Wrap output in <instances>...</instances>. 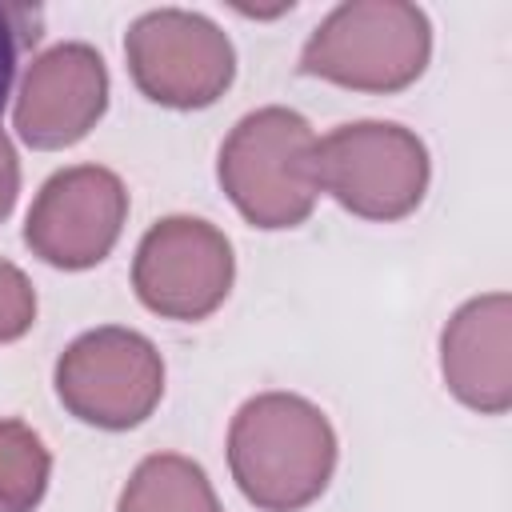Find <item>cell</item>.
<instances>
[{
  "mask_svg": "<svg viewBox=\"0 0 512 512\" xmlns=\"http://www.w3.org/2000/svg\"><path fill=\"white\" fill-rule=\"evenodd\" d=\"M332 448L324 416L296 396H260L232 424V472L272 512L300 508L328 484Z\"/></svg>",
  "mask_w": 512,
  "mask_h": 512,
  "instance_id": "cell-1",
  "label": "cell"
},
{
  "mask_svg": "<svg viewBox=\"0 0 512 512\" xmlns=\"http://www.w3.org/2000/svg\"><path fill=\"white\" fill-rule=\"evenodd\" d=\"M428 16L404 0H352L328 12L304 44L300 68L348 88H404L424 72Z\"/></svg>",
  "mask_w": 512,
  "mask_h": 512,
  "instance_id": "cell-2",
  "label": "cell"
},
{
  "mask_svg": "<svg viewBox=\"0 0 512 512\" xmlns=\"http://www.w3.org/2000/svg\"><path fill=\"white\" fill-rule=\"evenodd\" d=\"M220 180L260 228H284L308 216L316 192V140L304 116L288 108L244 116L220 152Z\"/></svg>",
  "mask_w": 512,
  "mask_h": 512,
  "instance_id": "cell-3",
  "label": "cell"
},
{
  "mask_svg": "<svg viewBox=\"0 0 512 512\" xmlns=\"http://www.w3.org/2000/svg\"><path fill=\"white\" fill-rule=\"evenodd\" d=\"M124 52L136 84L156 104H172V108L212 104L232 80V44L200 12H184V8L144 12L140 20H132Z\"/></svg>",
  "mask_w": 512,
  "mask_h": 512,
  "instance_id": "cell-4",
  "label": "cell"
},
{
  "mask_svg": "<svg viewBox=\"0 0 512 512\" xmlns=\"http://www.w3.org/2000/svg\"><path fill=\"white\" fill-rule=\"evenodd\" d=\"M424 148L396 124H344L316 144V180L364 216H400L424 192Z\"/></svg>",
  "mask_w": 512,
  "mask_h": 512,
  "instance_id": "cell-5",
  "label": "cell"
},
{
  "mask_svg": "<svg viewBox=\"0 0 512 512\" xmlns=\"http://www.w3.org/2000/svg\"><path fill=\"white\" fill-rule=\"evenodd\" d=\"M56 384L80 420L128 428L144 420L160 396V360L144 336L104 328L68 348Z\"/></svg>",
  "mask_w": 512,
  "mask_h": 512,
  "instance_id": "cell-6",
  "label": "cell"
},
{
  "mask_svg": "<svg viewBox=\"0 0 512 512\" xmlns=\"http://www.w3.org/2000/svg\"><path fill=\"white\" fill-rule=\"evenodd\" d=\"M232 280L228 240L204 220H164L156 224L136 260V288L152 312L164 316H204L220 304Z\"/></svg>",
  "mask_w": 512,
  "mask_h": 512,
  "instance_id": "cell-7",
  "label": "cell"
},
{
  "mask_svg": "<svg viewBox=\"0 0 512 512\" xmlns=\"http://www.w3.org/2000/svg\"><path fill=\"white\" fill-rule=\"evenodd\" d=\"M124 188L104 168H72L44 184L32 216L28 244L64 268H84L104 260L120 232Z\"/></svg>",
  "mask_w": 512,
  "mask_h": 512,
  "instance_id": "cell-8",
  "label": "cell"
},
{
  "mask_svg": "<svg viewBox=\"0 0 512 512\" xmlns=\"http://www.w3.org/2000/svg\"><path fill=\"white\" fill-rule=\"evenodd\" d=\"M108 76L100 52L88 44H56L44 52L20 92L16 128L36 148H60L88 132V124L104 112Z\"/></svg>",
  "mask_w": 512,
  "mask_h": 512,
  "instance_id": "cell-9",
  "label": "cell"
},
{
  "mask_svg": "<svg viewBox=\"0 0 512 512\" xmlns=\"http://www.w3.org/2000/svg\"><path fill=\"white\" fill-rule=\"evenodd\" d=\"M120 512H216L204 472L180 456H152L132 476Z\"/></svg>",
  "mask_w": 512,
  "mask_h": 512,
  "instance_id": "cell-10",
  "label": "cell"
},
{
  "mask_svg": "<svg viewBox=\"0 0 512 512\" xmlns=\"http://www.w3.org/2000/svg\"><path fill=\"white\" fill-rule=\"evenodd\" d=\"M48 476V452L20 424H0V512H28Z\"/></svg>",
  "mask_w": 512,
  "mask_h": 512,
  "instance_id": "cell-11",
  "label": "cell"
},
{
  "mask_svg": "<svg viewBox=\"0 0 512 512\" xmlns=\"http://www.w3.org/2000/svg\"><path fill=\"white\" fill-rule=\"evenodd\" d=\"M40 32H44V12L40 8L0 0V108L12 92V76H16L20 56L40 40Z\"/></svg>",
  "mask_w": 512,
  "mask_h": 512,
  "instance_id": "cell-12",
  "label": "cell"
},
{
  "mask_svg": "<svg viewBox=\"0 0 512 512\" xmlns=\"http://www.w3.org/2000/svg\"><path fill=\"white\" fill-rule=\"evenodd\" d=\"M32 324V292L12 264H0V340L20 336Z\"/></svg>",
  "mask_w": 512,
  "mask_h": 512,
  "instance_id": "cell-13",
  "label": "cell"
},
{
  "mask_svg": "<svg viewBox=\"0 0 512 512\" xmlns=\"http://www.w3.org/2000/svg\"><path fill=\"white\" fill-rule=\"evenodd\" d=\"M12 196H16V156L0 132V216L12 208Z\"/></svg>",
  "mask_w": 512,
  "mask_h": 512,
  "instance_id": "cell-14",
  "label": "cell"
}]
</instances>
